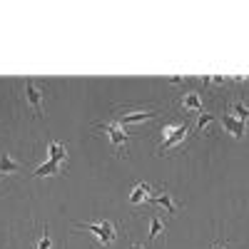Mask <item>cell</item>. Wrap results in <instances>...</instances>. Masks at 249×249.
I'll list each match as a JSON object with an SVG mask.
<instances>
[{
	"mask_svg": "<svg viewBox=\"0 0 249 249\" xmlns=\"http://www.w3.org/2000/svg\"><path fill=\"white\" fill-rule=\"evenodd\" d=\"M222 127L230 132V135H234L237 140L239 137H244V132H247V127H244V122H239V120H234L232 115H224L222 117Z\"/></svg>",
	"mask_w": 249,
	"mask_h": 249,
	"instance_id": "8992f818",
	"label": "cell"
},
{
	"mask_svg": "<svg viewBox=\"0 0 249 249\" xmlns=\"http://www.w3.org/2000/svg\"><path fill=\"white\" fill-rule=\"evenodd\" d=\"M150 202L157 204V207H164V210H167V214H175V212H177V202H175L167 192H157V195H152Z\"/></svg>",
	"mask_w": 249,
	"mask_h": 249,
	"instance_id": "ba28073f",
	"label": "cell"
},
{
	"mask_svg": "<svg viewBox=\"0 0 249 249\" xmlns=\"http://www.w3.org/2000/svg\"><path fill=\"white\" fill-rule=\"evenodd\" d=\"M212 115L210 112H204V115H199V120H197V130H204V127H210V124H212Z\"/></svg>",
	"mask_w": 249,
	"mask_h": 249,
	"instance_id": "9a60e30c",
	"label": "cell"
},
{
	"mask_svg": "<svg viewBox=\"0 0 249 249\" xmlns=\"http://www.w3.org/2000/svg\"><path fill=\"white\" fill-rule=\"evenodd\" d=\"M50 247H53V239H50V237H48V232H45L43 237H40V242H37V247H35V249H50Z\"/></svg>",
	"mask_w": 249,
	"mask_h": 249,
	"instance_id": "2e32d148",
	"label": "cell"
},
{
	"mask_svg": "<svg viewBox=\"0 0 249 249\" xmlns=\"http://www.w3.org/2000/svg\"><path fill=\"white\" fill-rule=\"evenodd\" d=\"M227 115H232L234 120H239V122H244L247 117H249V107L244 105V102H239V100H234V102H230V112Z\"/></svg>",
	"mask_w": 249,
	"mask_h": 249,
	"instance_id": "7c38bea8",
	"label": "cell"
},
{
	"mask_svg": "<svg viewBox=\"0 0 249 249\" xmlns=\"http://www.w3.org/2000/svg\"><path fill=\"white\" fill-rule=\"evenodd\" d=\"M18 170H20V162L13 160V155H8V152L0 155V172H3V175H10V172H18Z\"/></svg>",
	"mask_w": 249,
	"mask_h": 249,
	"instance_id": "30bf717a",
	"label": "cell"
},
{
	"mask_svg": "<svg viewBox=\"0 0 249 249\" xmlns=\"http://www.w3.org/2000/svg\"><path fill=\"white\" fill-rule=\"evenodd\" d=\"M77 227L85 230V232H90V234H95V239L100 244H105V247H110L115 242V237H117L112 222H77Z\"/></svg>",
	"mask_w": 249,
	"mask_h": 249,
	"instance_id": "6da1fadb",
	"label": "cell"
},
{
	"mask_svg": "<svg viewBox=\"0 0 249 249\" xmlns=\"http://www.w3.org/2000/svg\"><path fill=\"white\" fill-rule=\"evenodd\" d=\"M155 112L152 110H135V112H122L115 117L117 124H130V122H144V120H152Z\"/></svg>",
	"mask_w": 249,
	"mask_h": 249,
	"instance_id": "5b68a950",
	"label": "cell"
},
{
	"mask_svg": "<svg viewBox=\"0 0 249 249\" xmlns=\"http://www.w3.org/2000/svg\"><path fill=\"white\" fill-rule=\"evenodd\" d=\"M0 179H3V175H0Z\"/></svg>",
	"mask_w": 249,
	"mask_h": 249,
	"instance_id": "d6986e66",
	"label": "cell"
},
{
	"mask_svg": "<svg viewBox=\"0 0 249 249\" xmlns=\"http://www.w3.org/2000/svg\"><path fill=\"white\" fill-rule=\"evenodd\" d=\"M182 107L190 110V112H202V97H199V92H187L182 97Z\"/></svg>",
	"mask_w": 249,
	"mask_h": 249,
	"instance_id": "9c48e42d",
	"label": "cell"
},
{
	"mask_svg": "<svg viewBox=\"0 0 249 249\" xmlns=\"http://www.w3.org/2000/svg\"><path fill=\"white\" fill-rule=\"evenodd\" d=\"M48 152H50V160L57 162L60 167L68 162V147L62 142H48Z\"/></svg>",
	"mask_w": 249,
	"mask_h": 249,
	"instance_id": "52a82bcc",
	"label": "cell"
},
{
	"mask_svg": "<svg viewBox=\"0 0 249 249\" xmlns=\"http://www.w3.org/2000/svg\"><path fill=\"white\" fill-rule=\"evenodd\" d=\"M217 249H227V247H217Z\"/></svg>",
	"mask_w": 249,
	"mask_h": 249,
	"instance_id": "ac0fdd59",
	"label": "cell"
},
{
	"mask_svg": "<svg viewBox=\"0 0 249 249\" xmlns=\"http://www.w3.org/2000/svg\"><path fill=\"white\" fill-rule=\"evenodd\" d=\"M23 88H25V100H28V105H30L33 112L40 117V115H43V90H40L33 80H25Z\"/></svg>",
	"mask_w": 249,
	"mask_h": 249,
	"instance_id": "3957f363",
	"label": "cell"
},
{
	"mask_svg": "<svg viewBox=\"0 0 249 249\" xmlns=\"http://www.w3.org/2000/svg\"><path fill=\"white\" fill-rule=\"evenodd\" d=\"M62 172V167L57 162H53V160H48V162H43L40 164V167L35 170V175L33 177H48V175H60Z\"/></svg>",
	"mask_w": 249,
	"mask_h": 249,
	"instance_id": "8fae6325",
	"label": "cell"
},
{
	"mask_svg": "<svg viewBox=\"0 0 249 249\" xmlns=\"http://www.w3.org/2000/svg\"><path fill=\"white\" fill-rule=\"evenodd\" d=\"M130 249H144V247H142V244H137V242H132V244H130Z\"/></svg>",
	"mask_w": 249,
	"mask_h": 249,
	"instance_id": "e0dca14e",
	"label": "cell"
},
{
	"mask_svg": "<svg viewBox=\"0 0 249 249\" xmlns=\"http://www.w3.org/2000/svg\"><path fill=\"white\" fill-rule=\"evenodd\" d=\"M162 135H164V140L160 142V152H164V150H172L175 144H179L187 135H190V127L187 124H167V127L162 130Z\"/></svg>",
	"mask_w": 249,
	"mask_h": 249,
	"instance_id": "7a4b0ae2",
	"label": "cell"
},
{
	"mask_svg": "<svg viewBox=\"0 0 249 249\" xmlns=\"http://www.w3.org/2000/svg\"><path fill=\"white\" fill-rule=\"evenodd\" d=\"M100 130L105 132L107 137H110V142H112V147L115 150H120L124 142H127L130 137H127V132L122 130V124H117V122H110V124H100Z\"/></svg>",
	"mask_w": 249,
	"mask_h": 249,
	"instance_id": "277c9868",
	"label": "cell"
},
{
	"mask_svg": "<svg viewBox=\"0 0 249 249\" xmlns=\"http://www.w3.org/2000/svg\"><path fill=\"white\" fill-rule=\"evenodd\" d=\"M147 192H150V184H137L135 190H132V195H130V202L132 204H140L142 199H147Z\"/></svg>",
	"mask_w": 249,
	"mask_h": 249,
	"instance_id": "5bb4252c",
	"label": "cell"
},
{
	"mask_svg": "<svg viewBox=\"0 0 249 249\" xmlns=\"http://www.w3.org/2000/svg\"><path fill=\"white\" fill-rule=\"evenodd\" d=\"M162 232H164V222H162L157 214H152V217H150V234H147V237H150V242H155Z\"/></svg>",
	"mask_w": 249,
	"mask_h": 249,
	"instance_id": "4fadbf2b",
	"label": "cell"
}]
</instances>
